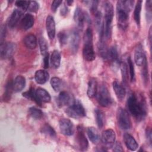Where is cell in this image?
Segmentation results:
<instances>
[{"label": "cell", "mask_w": 152, "mask_h": 152, "mask_svg": "<svg viewBox=\"0 0 152 152\" xmlns=\"http://www.w3.org/2000/svg\"><path fill=\"white\" fill-rule=\"evenodd\" d=\"M41 131L44 134L48 135L52 138L56 137V132L55 130L50 125H49L48 124H46L43 126V127L42 128Z\"/></svg>", "instance_id": "cell-31"}, {"label": "cell", "mask_w": 152, "mask_h": 152, "mask_svg": "<svg viewBox=\"0 0 152 152\" xmlns=\"http://www.w3.org/2000/svg\"><path fill=\"white\" fill-rule=\"evenodd\" d=\"M120 66L123 82L125 84H126L128 81V69L127 68V65L125 62H122L121 63Z\"/></svg>", "instance_id": "cell-35"}, {"label": "cell", "mask_w": 152, "mask_h": 152, "mask_svg": "<svg viewBox=\"0 0 152 152\" xmlns=\"http://www.w3.org/2000/svg\"><path fill=\"white\" fill-rule=\"evenodd\" d=\"M83 55L85 60L92 61L95 59L96 55L93 45V32L91 28L88 27L83 37Z\"/></svg>", "instance_id": "cell-3"}, {"label": "cell", "mask_w": 152, "mask_h": 152, "mask_svg": "<svg viewBox=\"0 0 152 152\" xmlns=\"http://www.w3.org/2000/svg\"><path fill=\"white\" fill-rule=\"evenodd\" d=\"M95 112V116H96V123L99 128H102L104 123V119H105V115L104 112L99 109H96L94 110Z\"/></svg>", "instance_id": "cell-28"}, {"label": "cell", "mask_w": 152, "mask_h": 152, "mask_svg": "<svg viewBox=\"0 0 152 152\" xmlns=\"http://www.w3.org/2000/svg\"><path fill=\"white\" fill-rule=\"evenodd\" d=\"M61 13L62 14H65L66 12H67V8L65 6H64L62 9H61Z\"/></svg>", "instance_id": "cell-49"}, {"label": "cell", "mask_w": 152, "mask_h": 152, "mask_svg": "<svg viewBox=\"0 0 152 152\" xmlns=\"http://www.w3.org/2000/svg\"><path fill=\"white\" fill-rule=\"evenodd\" d=\"M16 49V45L13 42L1 43V57L2 59H9L12 56Z\"/></svg>", "instance_id": "cell-8"}, {"label": "cell", "mask_w": 152, "mask_h": 152, "mask_svg": "<svg viewBox=\"0 0 152 152\" xmlns=\"http://www.w3.org/2000/svg\"><path fill=\"white\" fill-rule=\"evenodd\" d=\"M113 88L117 99L119 101H122L126 94V91L123 85L119 81L115 80L113 83Z\"/></svg>", "instance_id": "cell-16"}, {"label": "cell", "mask_w": 152, "mask_h": 152, "mask_svg": "<svg viewBox=\"0 0 152 152\" xmlns=\"http://www.w3.org/2000/svg\"><path fill=\"white\" fill-rule=\"evenodd\" d=\"M80 37L78 30H74L71 34L70 37V46L72 52L75 53L77 52L80 44Z\"/></svg>", "instance_id": "cell-17"}, {"label": "cell", "mask_w": 152, "mask_h": 152, "mask_svg": "<svg viewBox=\"0 0 152 152\" xmlns=\"http://www.w3.org/2000/svg\"><path fill=\"white\" fill-rule=\"evenodd\" d=\"M23 14V12L21 10L19 9H15L12 14H11L8 20V25L10 28L14 27L19 20L20 19L21 15Z\"/></svg>", "instance_id": "cell-19"}, {"label": "cell", "mask_w": 152, "mask_h": 152, "mask_svg": "<svg viewBox=\"0 0 152 152\" xmlns=\"http://www.w3.org/2000/svg\"><path fill=\"white\" fill-rule=\"evenodd\" d=\"M23 96L28 99H30V100H31L35 102L39 106H41L36 97V91H34L33 88H30L28 91L23 93Z\"/></svg>", "instance_id": "cell-32"}, {"label": "cell", "mask_w": 152, "mask_h": 152, "mask_svg": "<svg viewBox=\"0 0 152 152\" xmlns=\"http://www.w3.org/2000/svg\"><path fill=\"white\" fill-rule=\"evenodd\" d=\"M62 1H58V0L53 1L51 5V10L53 12H55L56 11L57 8L59 7V6L62 3Z\"/></svg>", "instance_id": "cell-44"}, {"label": "cell", "mask_w": 152, "mask_h": 152, "mask_svg": "<svg viewBox=\"0 0 152 152\" xmlns=\"http://www.w3.org/2000/svg\"><path fill=\"white\" fill-rule=\"evenodd\" d=\"M134 1H119L116 5L117 19L120 28L126 29L128 26L129 12L132 10Z\"/></svg>", "instance_id": "cell-1"}, {"label": "cell", "mask_w": 152, "mask_h": 152, "mask_svg": "<svg viewBox=\"0 0 152 152\" xmlns=\"http://www.w3.org/2000/svg\"><path fill=\"white\" fill-rule=\"evenodd\" d=\"M107 50L108 49L107 48L106 44L103 41L102 38H101V40L99 43V54L103 58H104V59L107 58Z\"/></svg>", "instance_id": "cell-37"}, {"label": "cell", "mask_w": 152, "mask_h": 152, "mask_svg": "<svg viewBox=\"0 0 152 152\" xmlns=\"http://www.w3.org/2000/svg\"><path fill=\"white\" fill-rule=\"evenodd\" d=\"M58 40L59 42V43H60L61 46H64L67 42L68 36L67 33L65 31H61L58 33Z\"/></svg>", "instance_id": "cell-39"}, {"label": "cell", "mask_w": 152, "mask_h": 152, "mask_svg": "<svg viewBox=\"0 0 152 152\" xmlns=\"http://www.w3.org/2000/svg\"><path fill=\"white\" fill-rule=\"evenodd\" d=\"M146 137L149 144H151V130L149 128H147L146 129Z\"/></svg>", "instance_id": "cell-48"}, {"label": "cell", "mask_w": 152, "mask_h": 152, "mask_svg": "<svg viewBox=\"0 0 152 152\" xmlns=\"http://www.w3.org/2000/svg\"><path fill=\"white\" fill-rule=\"evenodd\" d=\"M46 28L49 39L53 40L55 36V23L51 15H48L46 19Z\"/></svg>", "instance_id": "cell-15"}, {"label": "cell", "mask_w": 152, "mask_h": 152, "mask_svg": "<svg viewBox=\"0 0 152 152\" xmlns=\"http://www.w3.org/2000/svg\"><path fill=\"white\" fill-rule=\"evenodd\" d=\"M39 43L40 46V52L41 54L44 56L46 55L48 52V43L46 40V39L44 37H40L39 40Z\"/></svg>", "instance_id": "cell-36"}, {"label": "cell", "mask_w": 152, "mask_h": 152, "mask_svg": "<svg viewBox=\"0 0 152 152\" xmlns=\"http://www.w3.org/2000/svg\"><path fill=\"white\" fill-rule=\"evenodd\" d=\"M13 90L15 92L21 91L25 87L26 79L22 75H17L14 79L13 83Z\"/></svg>", "instance_id": "cell-23"}, {"label": "cell", "mask_w": 152, "mask_h": 152, "mask_svg": "<svg viewBox=\"0 0 152 152\" xmlns=\"http://www.w3.org/2000/svg\"><path fill=\"white\" fill-rule=\"evenodd\" d=\"M5 33H6V29L5 26H2L1 28V43H4V40L5 37Z\"/></svg>", "instance_id": "cell-45"}, {"label": "cell", "mask_w": 152, "mask_h": 152, "mask_svg": "<svg viewBox=\"0 0 152 152\" xmlns=\"http://www.w3.org/2000/svg\"><path fill=\"white\" fill-rule=\"evenodd\" d=\"M49 78V73L43 69L37 70L34 74L35 81L39 84H45L48 80Z\"/></svg>", "instance_id": "cell-22"}, {"label": "cell", "mask_w": 152, "mask_h": 152, "mask_svg": "<svg viewBox=\"0 0 152 152\" xmlns=\"http://www.w3.org/2000/svg\"><path fill=\"white\" fill-rule=\"evenodd\" d=\"M118 56V50L115 46H112L108 49L106 59H108L111 62H115L117 60Z\"/></svg>", "instance_id": "cell-30"}, {"label": "cell", "mask_w": 152, "mask_h": 152, "mask_svg": "<svg viewBox=\"0 0 152 152\" xmlns=\"http://www.w3.org/2000/svg\"><path fill=\"white\" fill-rule=\"evenodd\" d=\"M87 135L89 138V140L93 143V144H97L100 140V135L99 134L98 131L94 127H88L87 128Z\"/></svg>", "instance_id": "cell-25"}, {"label": "cell", "mask_w": 152, "mask_h": 152, "mask_svg": "<svg viewBox=\"0 0 152 152\" xmlns=\"http://www.w3.org/2000/svg\"><path fill=\"white\" fill-rule=\"evenodd\" d=\"M39 4L35 1H29L27 10L32 12H37L39 10Z\"/></svg>", "instance_id": "cell-42"}, {"label": "cell", "mask_w": 152, "mask_h": 152, "mask_svg": "<svg viewBox=\"0 0 152 152\" xmlns=\"http://www.w3.org/2000/svg\"><path fill=\"white\" fill-rule=\"evenodd\" d=\"M97 83L95 78H91L88 84V88L87 91V96L90 98H93L97 93Z\"/></svg>", "instance_id": "cell-24"}, {"label": "cell", "mask_w": 152, "mask_h": 152, "mask_svg": "<svg viewBox=\"0 0 152 152\" xmlns=\"http://www.w3.org/2000/svg\"><path fill=\"white\" fill-rule=\"evenodd\" d=\"M77 141L81 150L85 151L87 149L88 146V141L86 138L83 128L80 126H78L77 128Z\"/></svg>", "instance_id": "cell-12"}, {"label": "cell", "mask_w": 152, "mask_h": 152, "mask_svg": "<svg viewBox=\"0 0 152 152\" xmlns=\"http://www.w3.org/2000/svg\"><path fill=\"white\" fill-rule=\"evenodd\" d=\"M104 17L103 21V35L109 39L112 34V23L113 17V8L112 4L109 2L106 1L104 4Z\"/></svg>", "instance_id": "cell-4"}, {"label": "cell", "mask_w": 152, "mask_h": 152, "mask_svg": "<svg viewBox=\"0 0 152 152\" xmlns=\"http://www.w3.org/2000/svg\"><path fill=\"white\" fill-rule=\"evenodd\" d=\"M28 3H29V1H17L15 4L18 8L19 10L22 11H25L28 8Z\"/></svg>", "instance_id": "cell-41"}, {"label": "cell", "mask_w": 152, "mask_h": 152, "mask_svg": "<svg viewBox=\"0 0 152 152\" xmlns=\"http://www.w3.org/2000/svg\"><path fill=\"white\" fill-rule=\"evenodd\" d=\"M127 106L129 112L137 120H142L146 115V107L144 102L132 94L127 100Z\"/></svg>", "instance_id": "cell-2"}, {"label": "cell", "mask_w": 152, "mask_h": 152, "mask_svg": "<svg viewBox=\"0 0 152 152\" xmlns=\"http://www.w3.org/2000/svg\"><path fill=\"white\" fill-rule=\"evenodd\" d=\"M115 144V143H114ZM113 151H123V149L122 147V145L119 142H116L115 144H113Z\"/></svg>", "instance_id": "cell-46"}, {"label": "cell", "mask_w": 152, "mask_h": 152, "mask_svg": "<svg viewBox=\"0 0 152 152\" xmlns=\"http://www.w3.org/2000/svg\"><path fill=\"white\" fill-rule=\"evenodd\" d=\"M61 132L65 135L70 136L74 134V128L72 122L68 119L62 118L59 122Z\"/></svg>", "instance_id": "cell-10"}, {"label": "cell", "mask_w": 152, "mask_h": 152, "mask_svg": "<svg viewBox=\"0 0 152 152\" xmlns=\"http://www.w3.org/2000/svg\"><path fill=\"white\" fill-rule=\"evenodd\" d=\"M50 84L56 92L60 91L62 88V81L59 78L56 77H53L51 78Z\"/></svg>", "instance_id": "cell-33"}, {"label": "cell", "mask_w": 152, "mask_h": 152, "mask_svg": "<svg viewBox=\"0 0 152 152\" xmlns=\"http://www.w3.org/2000/svg\"><path fill=\"white\" fill-rule=\"evenodd\" d=\"M128 63L129 67V71L130 74V79L131 81H134L135 79V71H134V66L133 62L132 61L130 57L128 58Z\"/></svg>", "instance_id": "cell-40"}, {"label": "cell", "mask_w": 152, "mask_h": 152, "mask_svg": "<svg viewBox=\"0 0 152 152\" xmlns=\"http://www.w3.org/2000/svg\"><path fill=\"white\" fill-rule=\"evenodd\" d=\"M118 123L119 126L123 130L129 129L131 128V119L128 112L122 109L119 108L117 114Z\"/></svg>", "instance_id": "cell-6"}, {"label": "cell", "mask_w": 152, "mask_h": 152, "mask_svg": "<svg viewBox=\"0 0 152 152\" xmlns=\"http://www.w3.org/2000/svg\"><path fill=\"white\" fill-rule=\"evenodd\" d=\"M152 1H146V11H147V20L148 22L151 21V9H152Z\"/></svg>", "instance_id": "cell-43"}, {"label": "cell", "mask_w": 152, "mask_h": 152, "mask_svg": "<svg viewBox=\"0 0 152 152\" xmlns=\"http://www.w3.org/2000/svg\"><path fill=\"white\" fill-rule=\"evenodd\" d=\"M43 58V65L45 68H48L49 67V53H47L46 55H45Z\"/></svg>", "instance_id": "cell-47"}, {"label": "cell", "mask_w": 152, "mask_h": 152, "mask_svg": "<svg viewBox=\"0 0 152 152\" xmlns=\"http://www.w3.org/2000/svg\"><path fill=\"white\" fill-rule=\"evenodd\" d=\"M134 60L136 65L140 66H142L147 61L145 53L141 45H138L135 50Z\"/></svg>", "instance_id": "cell-14"}, {"label": "cell", "mask_w": 152, "mask_h": 152, "mask_svg": "<svg viewBox=\"0 0 152 152\" xmlns=\"http://www.w3.org/2000/svg\"><path fill=\"white\" fill-rule=\"evenodd\" d=\"M36 96L40 105L42 104V102L48 103L51 100L49 93L46 90L42 88H38L36 90Z\"/></svg>", "instance_id": "cell-18"}, {"label": "cell", "mask_w": 152, "mask_h": 152, "mask_svg": "<svg viewBox=\"0 0 152 152\" xmlns=\"http://www.w3.org/2000/svg\"><path fill=\"white\" fill-rule=\"evenodd\" d=\"M74 20L78 27H80V28H82L83 27L85 21L90 20L88 16L85 14L84 12L83 11L82 9L78 7L75 8V10L74 11Z\"/></svg>", "instance_id": "cell-11"}, {"label": "cell", "mask_w": 152, "mask_h": 152, "mask_svg": "<svg viewBox=\"0 0 152 152\" xmlns=\"http://www.w3.org/2000/svg\"><path fill=\"white\" fill-rule=\"evenodd\" d=\"M124 140L126 147L131 151H135L138 147V144L136 140L129 134H124Z\"/></svg>", "instance_id": "cell-20"}, {"label": "cell", "mask_w": 152, "mask_h": 152, "mask_svg": "<svg viewBox=\"0 0 152 152\" xmlns=\"http://www.w3.org/2000/svg\"><path fill=\"white\" fill-rule=\"evenodd\" d=\"M61 59L60 52L57 50H53L50 57V64L53 68L57 69L59 68L61 63Z\"/></svg>", "instance_id": "cell-27"}, {"label": "cell", "mask_w": 152, "mask_h": 152, "mask_svg": "<svg viewBox=\"0 0 152 152\" xmlns=\"http://www.w3.org/2000/svg\"><path fill=\"white\" fill-rule=\"evenodd\" d=\"M72 2H73L72 1H66V3L68 4V5H71Z\"/></svg>", "instance_id": "cell-50"}, {"label": "cell", "mask_w": 152, "mask_h": 152, "mask_svg": "<svg viewBox=\"0 0 152 152\" xmlns=\"http://www.w3.org/2000/svg\"><path fill=\"white\" fill-rule=\"evenodd\" d=\"M28 114L36 119H39L43 116L42 111L35 107H31L28 109Z\"/></svg>", "instance_id": "cell-34"}, {"label": "cell", "mask_w": 152, "mask_h": 152, "mask_svg": "<svg viewBox=\"0 0 152 152\" xmlns=\"http://www.w3.org/2000/svg\"><path fill=\"white\" fill-rule=\"evenodd\" d=\"M24 43L26 46L30 49H34L37 46L36 37L33 34H29L24 38Z\"/></svg>", "instance_id": "cell-26"}, {"label": "cell", "mask_w": 152, "mask_h": 152, "mask_svg": "<svg viewBox=\"0 0 152 152\" xmlns=\"http://www.w3.org/2000/svg\"><path fill=\"white\" fill-rule=\"evenodd\" d=\"M142 1H138L134 9V18L137 25L140 24V17H141V11L142 7Z\"/></svg>", "instance_id": "cell-29"}, {"label": "cell", "mask_w": 152, "mask_h": 152, "mask_svg": "<svg viewBox=\"0 0 152 152\" xmlns=\"http://www.w3.org/2000/svg\"><path fill=\"white\" fill-rule=\"evenodd\" d=\"M74 101L72 96L66 91H61L57 98V103L60 107L64 106H69Z\"/></svg>", "instance_id": "cell-13"}, {"label": "cell", "mask_w": 152, "mask_h": 152, "mask_svg": "<svg viewBox=\"0 0 152 152\" xmlns=\"http://www.w3.org/2000/svg\"><path fill=\"white\" fill-rule=\"evenodd\" d=\"M97 99L99 104L103 107H108L112 104V100L110 93L106 86H102L97 95Z\"/></svg>", "instance_id": "cell-7"}, {"label": "cell", "mask_w": 152, "mask_h": 152, "mask_svg": "<svg viewBox=\"0 0 152 152\" xmlns=\"http://www.w3.org/2000/svg\"><path fill=\"white\" fill-rule=\"evenodd\" d=\"M65 112L71 118L78 119L86 116V110L81 102L74 100V102L66 109Z\"/></svg>", "instance_id": "cell-5"}, {"label": "cell", "mask_w": 152, "mask_h": 152, "mask_svg": "<svg viewBox=\"0 0 152 152\" xmlns=\"http://www.w3.org/2000/svg\"><path fill=\"white\" fill-rule=\"evenodd\" d=\"M115 132L113 129H108L104 131L102 135V141L105 148L112 147L115 141Z\"/></svg>", "instance_id": "cell-9"}, {"label": "cell", "mask_w": 152, "mask_h": 152, "mask_svg": "<svg viewBox=\"0 0 152 152\" xmlns=\"http://www.w3.org/2000/svg\"><path fill=\"white\" fill-rule=\"evenodd\" d=\"M34 23V18L33 15L30 14H26L21 21V27L23 30H27L33 26Z\"/></svg>", "instance_id": "cell-21"}, {"label": "cell", "mask_w": 152, "mask_h": 152, "mask_svg": "<svg viewBox=\"0 0 152 152\" xmlns=\"http://www.w3.org/2000/svg\"><path fill=\"white\" fill-rule=\"evenodd\" d=\"M13 82L12 81H9L6 87H5V93H4V99H7L8 100L10 98V96L11 95L12 91L13 90V85H12Z\"/></svg>", "instance_id": "cell-38"}]
</instances>
